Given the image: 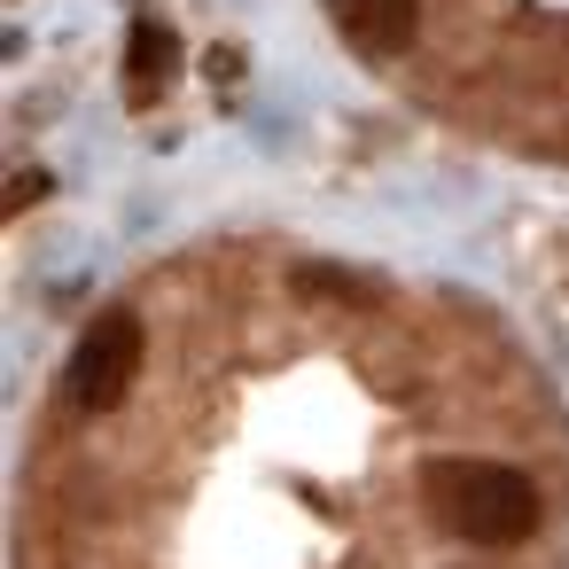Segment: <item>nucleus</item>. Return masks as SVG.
Masks as SVG:
<instances>
[{
  "label": "nucleus",
  "instance_id": "obj_2",
  "mask_svg": "<svg viewBox=\"0 0 569 569\" xmlns=\"http://www.w3.org/2000/svg\"><path fill=\"white\" fill-rule=\"evenodd\" d=\"M133 375H141V320H133V312H102V320L79 336L71 367H63V390H71L79 413H110V406L133 390Z\"/></svg>",
  "mask_w": 569,
  "mask_h": 569
},
{
  "label": "nucleus",
  "instance_id": "obj_3",
  "mask_svg": "<svg viewBox=\"0 0 569 569\" xmlns=\"http://www.w3.org/2000/svg\"><path fill=\"white\" fill-rule=\"evenodd\" d=\"M328 9L359 56H406L421 40V0H328Z\"/></svg>",
  "mask_w": 569,
  "mask_h": 569
},
{
  "label": "nucleus",
  "instance_id": "obj_1",
  "mask_svg": "<svg viewBox=\"0 0 569 569\" xmlns=\"http://www.w3.org/2000/svg\"><path fill=\"white\" fill-rule=\"evenodd\" d=\"M421 499L437 507V522L468 546H515L538 530V491L522 468H499V460H468V452H445L421 468Z\"/></svg>",
  "mask_w": 569,
  "mask_h": 569
},
{
  "label": "nucleus",
  "instance_id": "obj_4",
  "mask_svg": "<svg viewBox=\"0 0 569 569\" xmlns=\"http://www.w3.org/2000/svg\"><path fill=\"white\" fill-rule=\"evenodd\" d=\"M126 71H133V102H157L164 79L180 71V32H172L164 17H133V32H126Z\"/></svg>",
  "mask_w": 569,
  "mask_h": 569
},
{
  "label": "nucleus",
  "instance_id": "obj_7",
  "mask_svg": "<svg viewBox=\"0 0 569 569\" xmlns=\"http://www.w3.org/2000/svg\"><path fill=\"white\" fill-rule=\"evenodd\" d=\"M211 79H219V87H234V79H242V63H234V48H219V56H211Z\"/></svg>",
  "mask_w": 569,
  "mask_h": 569
},
{
  "label": "nucleus",
  "instance_id": "obj_6",
  "mask_svg": "<svg viewBox=\"0 0 569 569\" xmlns=\"http://www.w3.org/2000/svg\"><path fill=\"white\" fill-rule=\"evenodd\" d=\"M40 196H56V180H48V172H17V180H9V211H32Z\"/></svg>",
  "mask_w": 569,
  "mask_h": 569
},
{
  "label": "nucleus",
  "instance_id": "obj_5",
  "mask_svg": "<svg viewBox=\"0 0 569 569\" xmlns=\"http://www.w3.org/2000/svg\"><path fill=\"white\" fill-rule=\"evenodd\" d=\"M297 297H336V305H367L375 289L343 266H297Z\"/></svg>",
  "mask_w": 569,
  "mask_h": 569
}]
</instances>
